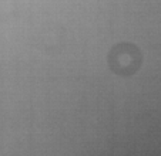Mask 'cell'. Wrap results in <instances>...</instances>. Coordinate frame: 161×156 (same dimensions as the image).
Instances as JSON below:
<instances>
[{
  "label": "cell",
  "mask_w": 161,
  "mask_h": 156,
  "mask_svg": "<svg viewBox=\"0 0 161 156\" xmlns=\"http://www.w3.org/2000/svg\"><path fill=\"white\" fill-rule=\"evenodd\" d=\"M111 68L121 75L134 74L140 68L141 54L136 45L131 44H119L111 50L110 54Z\"/></svg>",
  "instance_id": "obj_1"
}]
</instances>
